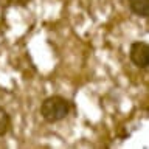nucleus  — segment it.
Listing matches in <instances>:
<instances>
[{"label": "nucleus", "mask_w": 149, "mask_h": 149, "mask_svg": "<svg viewBox=\"0 0 149 149\" xmlns=\"http://www.w3.org/2000/svg\"><path fill=\"white\" fill-rule=\"evenodd\" d=\"M70 109H72V104H70V101L67 98L53 95L42 101L40 116L47 123H58V121L64 120L70 113Z\"/></svg>", "instance_id": "obj_1"}, {"label": "nucleus", "mask_w": 149, "mask_h": 149, "mask_svg": "<svg viewBox=\"0 0 149 149\" xmlns=\"http://www.w3.org/2000/svg\"><path fill=\"white\" fill-rule=\"evenodd\" d=\"M129 58L135 67L146 70L149 65V45L143 40L134 42L129 50Z\"/></svg>", "instance_id": "obj_2"}, {"label": "nucleus", "mask_w": 149, "mask_h": 149, "mask_svg": "<svg viewBox=\"0 0 149 149\" xmlns=\"http://www.w3.org/2000/svg\"><path fill=\"white\" fill-rule=\"evenodd\" d=\"M127 5L135 16L141 19L149 17V0H127Z\"/></svg>", "instance_id": "obj_3"}, {"label": "nucleus", "mask_w": 149, "mask_h": 149, "mask_svg": "<svg viewBox=\"0 0 149 149\" xmlns=\"http://www.w3.org/2000/svg\"><path fill=\"white\" fill-rule=\"evenodd\" d=\"M9 129H11V118H9L8 112L0 106V137H5Z\"/></svg>", "instance_id": "obj_4"}]
</instances>
